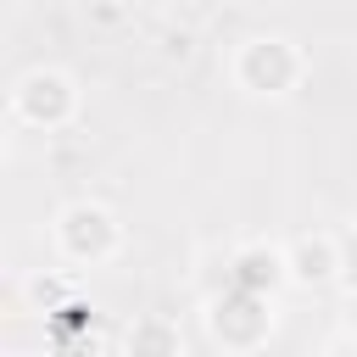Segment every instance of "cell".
I'll return each instance as SVG.
<instances>
[{"mask_svg":"<svg viewBox=\"0 0 357 357\" xmlns=\"http://www.w3.org/2000/svg\"><path fill=\"white\" fill-rule=\"evenodd\" d=\"M50 245L67 268H106L123 251V223L106 201H67L50 218Z\"/></svg>","mask_w":357,"mask_h":357,"instance_id":"cell-3","label":"cell"},{"mask_svg":"<svg viewBox=\"0 0 357 357\" xmlns=\"http://www.w3.org/2000/svg\"><path fill=\"white\" fill-rule=\"evenodd\" d=\"M346 335L357 340V290H351V301H346Z\"/></svg>","mask_w":357,"mask_h":357,"instance_id":"cell-8","label":"cell"},{"mask_svg":"<svg viewBox=\"0 0 357 357\" xmlns=\"http://www.w3.org/2000/svg\"><path fill=\"white\" fill-rule=\"evenodd\" d=\"M223 279H229V284H245V290H262V296H279V290L290 284L284 245H279V240H240V245H229Z\"/></svg>","mask_w":357,"mask_h":357,"instance_id":"cell-6","label":"cell"},{"mask_svg":"<svg viewBox=\"0 0 357 357\" xmlns=\"http://www.w3.org/2000/svg\"><path fill=\"white\" fill-rule=\"evenodd\" d=\"M284 262H290L296 290H329L335 279H346V240L329 229L296 234V240H284Z\"/></svg>","mask_w":357,"mask_h":357,"instance_id":"cell-5","label":"cell"},{"mask_svg":"<svg viewBox=\"0 0 357 357\" xmlns=\"http://www.w3.org/2000/svg\"><path fill=\"white\" fill-rule=\"evenodd\" d=\"M279 296H262V290H245V284H212L206 290V307H201V324H206V340L223 346V351H262L273 340V312Z\"/></svg>","mask_w":357,"mask_h":357,"instance_id":"cell-2","label":"cell"},{"mask_svg":"<svg viewBox=\"0 0 357 357\" xmlns=\"http://www.w3.org/2000/svg\"><path fill=\"white\" fill-rule=\"evenodd\" d=\"M123 346L128 351H178L184 340H178V324H167V318H134Z\"/></svg>","mask_w":357,"mask_h":357,"instance_id":"cell-7","label":"cell"},{"mask_svg":"<svg viewBox=\"0 0 357 357\" xmlns=\"http://www.w3.org/2000/svg\"><path fill=\"white\" fill-rule=\"evenodd\" d=\"M78 117V84L61 67H28L11 84V123L33 134H56Z\"/></svg>","mask_w":357,"mask_h":357,"instance_id":"cell-4","label":"cell"},{"mask_svg":"<svg viewBox=\"0 0 357 357\" xmlns=\"http://www.w3.org/2000/svg\"><path fill=\"white\" fill-rule=\"evenodd\" d=\"M346 273H357V229H351V240H346Z\"/></svg>","mask_w":357,"mask_h":357,"instance_id":"cell-9","label":"cell"},{"mask_svg":"<svg viewBox=\"0 0 357 357\" xmlns=\"http://www.w3.org/2000/svg\"><path fill=\"white\" fill-rule=\"evenodd\" d=\"M229 78L251 100H290L307 84V50L284 33H251L229 56Z\"/></svg>","mask_w":357,"mask_h":357,"instance_id":"cell-1","label":"cell"}]
</instances>
